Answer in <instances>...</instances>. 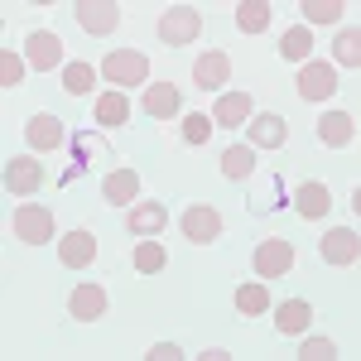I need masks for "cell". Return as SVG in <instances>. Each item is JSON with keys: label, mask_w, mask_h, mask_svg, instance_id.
I'll return each mask as SVG.
<instances>
[{"label": "cell", "mask_w": 361, "mask_h": 361, "mask_svg": "<svg viewBox=\"0 0 361 361\" xmlns=\"http://www.w3.org/2000/svg\"><path fill=\"white\" fill-rule=\"evenodd\" d=\"M197 34H202V15H197L193 5H173V10H164V20H159V39H164L169 49L193 44Z\"/></svg>", "instance_id": "cell-1"}, {"label": "cell", "mask_w": 361, "mask_h": 361, "mask_svg": "<svg viewBox=\"0 0 361 361\" xmlns=\"http://www.w3.org/2000/svg\"><path fill=\"white\" fill-rule=\"evenodd\" d=\"M102 73H106V82H121V87H145V78H149V58L135 54V49H116V54H106Z\"/></svg>", "instance_id": "cell-2"}, {"label": "cell", "mask_w": 361, "mask_h": 361, "mask_svg": "<svg viewBox=\"0 0 361 361\" xmlns=\"http://www.w3.org/2000/svg\"><path fill=\"white\" fill-rule=\"evenodd\" d=\"M183 236L197 241V246H212V241H222V212L217 207H207V202H193V207H183Z\"/></svg>", "instance_id": "cell-3"}, {"label": "cell", "mask_w": 361, "mask_h": 361, "mask_svg": "<svg viewBox=\"0 0 361 361\" xmlns=\"http://www.w3.org/2000/svg\"><path fill=\"white\" fill-rule=\"evenodd\" d=\"M299 97L304 102H328V97H337V68L333 63L308 58L304 68H299Z\"/></svg>", "instance_id": "cell-4"}, {"label": "cell", "mask_w": 361, "mask_h": 361, "mask_svg": "<svg viewBox=\"0 0 361 361\" xmlns=\"http://www.w3.org/2000/svg\"><path fill=\"white\" fill-rule=\"evenodd\" d=\"M15 236H20L25 246H44V241H54V212L39 207V202H25V207L15 212Z\"/></svg>", "instance_id": "cell-5"}, {"label": "cell", "mask_w": 361, "mask_h": 361, "mask_svg": "<svg viewBox=\"0 0 361 361\" xmlns=\"http://www.w3.org/2000/svg\"><path fill=\"white\" fill-rule=\"evenodd\" d=\"M25 63L34 73H44V68H63V39H58L54 29H34L25 39Z\"/></svg>", "instance_id": "cell-6"}, {"label": "cell", "mask_w": 361, "mask_h": 361, "mask_svg": "<svg viewBox=\"0 0 361 361\" xmlns=\"http://www.w3.org/2000/svg\"><path fill=\"white\" fill-rule=\"evenodd\" d=\"M255 270H260V279H279V275H289L294 270V246L289 241H279V236H270V241H260L255 246Z\"/></svg>", "instance_id": "cell-7"}, {"label": "cell", "mask_w": 361, "mask_h": 361, "mask_svg": "<svg viewBox=\"0 0 361 361\" xmlns=\"http://www.w3.org/2000/svg\"><path fill=\"white\" fill-rule=\"evenodd\" d=\"M78 25H82L87 34H97V39H106V34L121 29V10H116L111 0H82V5H78Z\"/></svg>", "instance_id": "cell-8"}, {"label": "cell", "mask_w": 361, "mask_h": 361, "mask_svg": "<svg viewBox=\"0 0 361 361\" xmlns=\"http://www.w3.org/2000/svg\"><path fill=\"white\" fill-rule=\"evenodd\" d=\"M106 289L102 284H78L73 294H68V313L78 318V323H97V318H106Z\"/></svg>", "instance_id": "cell-9"}, {"label": "cell", "mask_w": 361, "mask_h": 361, "mask_svg": "<svg viewBox=\"0 0 361 361\" xmlns=\"http://www.w3.org/2000/svg\"><path fill=\"white\" fill-rule=\"evenodd\" d=\"M226 78H231V58H226L222 49H207V54L193 63V82L202 87V92H222Z\"/></svg>", "instance_id": "cell-10"}, {"label": "cell", "mask_w": 361, "mask_h": 361, "mask_svg": "<svg viewBox=\"0 0 361 361\" xmlns=\"http://www.w3.org/2000/svg\"><path fill=\"white\" fill-rule=\"evenodd\" d=\"M58 260H63L68 270H87V265L97 260V236H92V231H68V236L58 241Z\"/></svg>", "instance_id": "cell-11"}, {"label": "cell", "mask_w": 361, "mask_h": 361, "mask_svg": "<svg viewBox=\"0 0 361 361\" xmlns=\"http://www.w3.org/2000/svg\"><path fill=\"white\" fill-rule=\"evenodd\" d=\"M318 250H323V260L328 265H357V231L352 226H333L323 241H318Z\"/></svg>", "instance_id": "cell-12"}, {"label": "cell", "mask_w": 361, "mask_h": 361, "mask_svg": "<svg viewBox=\"0 0 361 361\" xmlns=\"http://www.w3.org/2000/svg\"><path fill=\"white\" fill-rule=\"evenodd\" d=\"M39 183H44V164H39V159L20 154V159H10V164H5V188H10V193L29 197Z\"/></svg>", "instance_id": "cell-13"}, {"label": "cell", "mask_w": 361, "mask_h": 361, "mask_svg": "<svg viewBox=\"0 0 361 361\" xmlns=\"http://www.w3.org/2000/svg\"><path fill=\"white\" fill-rule=\"evenodd\" d=\"M246 130H250V149H255V145H260V149H279V145L289 140V126H284L279 116H270V111L250 116Z\"/></svg>", "instance_id": "cell-14"}, {"label": "cell", "mask_w": 361, "mask_h": 361, "mask_svg": "<svg viewBox=\"0 0 361 361\" xmlns=\"http://www.w3.org/2000/svg\"><path fill=\"white\" fill-rule=\"evenodd\" d=\"M294 207H299V217H328V207H333L328 183H318V178L299 183V188H294Z\"/></svg>", "instance_id": "cell-15"}, {"label": "cell", "mask_w": 361, "mask_h": 361, "mask_svg": "<svg viewBox=\"0 0 361 361\" xmlns=\"http://www.w3.org/2000/svg\"><path fill=\"white\" fill-rule=\"evenodd\" d=\"M178 106H183V97H178V87H173V82L145 87V111L154 116V121H173V116H178Z\"/></svg>", "instance_id": "cell-16"}, {"label": "cell", "mask_w": 361, "mask_h": 361, "mask_svg": "<svg viewBox=\"0 0 361 361\" xmlns=\"http://www.w3.org/2000/svg\"><path fill=\"white\" fill-rule=\"evenodd\" d=\"M102 197H106L111 207H126V202H135V197H140V173H135V169H116V173H106V183H102Z\"/></svg>", "instance_id": "cell-17"}, {"label": "cell", "mask_w": 361, "mask_h": 361, "mask_svg": "<svg viewBox=\"0 0 361 361\" xmlns=\"http://www.w3.org/2000/svg\"><path fill=\"white\" fill-rule=\"evenodd\" d=\"M25 140L34 145V149H58L63 145V121L58 116H29V126H25Z\"/></svg>", "instance_id": "cell-18"}, {"label": "cell", "mask_w": 361, "mask_h": 361, "mask_svg": "<svg viewBox=\"0 0 361 361\" xmlns=\"http://www.w3.org/2000/svg\"><path fill=\"white\" fill-rule=\"evenodd\" d=\"M313 323V304L308 299H289V304H279V313H275V328L284 337H299Z\"/></svg>", "instance_id": "cell-19"}, {"label": "cell", "mask_w": 361, "mask_h": 361, "mask_svg": "<svg viewBox=\"0 0 361 361\" xmlns=\"http://www.w3.org/2000/svg\"><path fill=\"white\" fill-rule=\"evenodd\" d=\"M352 130H357V126H352V116H347V111H323V116H318V140L333 145V149L352 145Z\"/></svg>", "instance_id": "cell-20"}, {"label": "cell", "mask_w": 361, "mask_h": 361, "mask_svg": "<svg viewBox=\"0 0 361 361\" xmlns=\"http://www.w3.org/2000/svg\"><path fill=\"white\" fill-rule=\"evenodd\" d=\"M92 116H97V126H126L130 121V97L126 92H102Z\"/></svg>", "instance_id": "cell-21"}, {"label": "cell", "mask_w": 361, "mask_h": 361, "mask_svg": "<svg viewBox=\"0 0 361 361\" xmlns=\"http://www.w3.org/2000/svg\"><path fill=\"white\" fill-rule=\"evenodd\" d=\"M164 222H169L164 202H135V207H130V217H126V226H130L135 236H154Z\"/></svg>", "instance_id": "cell-22"}, {"label": "cell", "mask_w": 361, "mask_h": 361, "mask_svg": "<svg viewBox=\"0 0 361 361\" xmlns=\"http://www.w3.org/2000/svg\"><path fill=\"white\" fill-rule=\"evenodd\" d=\"M212 121L226 126V130H231V126H246V121H250V97H246V92H222V102H217Z\"/></svg>", "instance_id": "cell-23"}, {"label": "cell", "mask_w": 361, "mask_h": 361, "mask_svg": "<svg viewBox=\"0 0 361 361\" xmlns=\"http://www.w3.org/2000/svg\"><path fill=\"white\" fill-rule=\"evenodd\" d=\"M265 25H270V5L265 0H241L236 5V29L241 34H265Z\"/></svg>", "instance_id": "cell-24"}, {"label": "cell", "mask_w": 361, "mask_h": 361, "mask_svg": "<svg viewBox=\"0 0 361 361\" xmlns=\"http://www.w3.org/2000/svg\"><path fill=\"white\" fill-rule=\"evenodd\" d=\"M97 73H102L97 63H68V68H63V87H68L73 97H87V92L97 87Z\"/></svg>", "instance_id": "cell-25"}, {"label": "cell", "mask_w": 361, "mask_h": 361, "mask_svg": "<svg viewBox=\"0 0 361 361\" xmlns=\"http://www.w3.org/2000/svg\"><path fill=\"white\" fill-rule=\"evenodd\" d=\"M279 54L289 58V63H308V54H313V29H289L284 39H279Z\"/></svg>", "instance_id": "cell-26"}, {"label": "cell", "mask_w": 361, "mask_h": 361, "mask_svg": "<svg viewBox=\"0 0 361 361\" xmlns=\"http://www.w3.org/2000/svg\"><path fill=\"white\" fill-rule=\"evenodd\" d=\"M333 68H361V29H337V63Z\"/></svg>", "instance_id": "cell-27"}, {"label": "cell", "mask_w": 361, "mask_h": 361, "mask_svg": "<svg viewBox=\"0 0 361 361\" xmlns=\"http://www.w3.org/2000/svg\"><path fill=\"white\" fill-rule=\"evenodd\" d=\"M250 169H255V149H250V145H231V149L222 154V173L226 178H246Z\"/></svg>", "instance_id": "cell-28"}, {"label": "cell", "mask_w": 361, "mask_h": 361, "mask_svg": "<svg viewBox=\"0 0 361 361\" xmlns=\"http://www.w3.org/2000/svg\"><path fill=\"white\" fill-rule=\"evenodd\" d=\"M130 260H135V270H140V275H159L169 255H164V246H159V241H140Z\"/></svg>", "instance_id": "cell-29"}, {"label": "cell", "mask_w": 361, "mask_h": 361, "mask_svg": "<svg viewBox=\"0 0 361 361\" xmlns=\"http://www.w3.org/2000/svg\"><path fill=\"white\" fill-rule=\"evenodd\" d=\"M236 308H241L246 318H260V313L270 308V294H265V284H241V289H236Z\"/></svg>", "instance_id": "cell-30"}, {"label": "cell", "mask_w": 361, "mask_h": 361, "mask_svg": "<svg viewBox=\"0 0 361 361\" xmlns=\"http://www.w3.org/2000/svg\"><path fill=\"white\" fill-rule=\"evenodd\" d=\"M304 20L308 25H337L342 20V0H304Z\"/></svg>", "instance_id": "cell-31"}, {"label": "cell", "mask_w": 361, "mask_h": 361, "mask_svg": "<svg viewBox=\"0 0 361 361\" xmlns=\"http://www.w3.org/2000/svg\"><path fill=\"white\" fill-rule=\"evenodd\" d=\"M207 135H212V116H202V111L183 116V140L188 145H207Z\"/></svg>", "instance_id": "cell-32"}, {"label": "cell", "mask_w": 361, "mask_h": 361, "mask_svg": "<svg viewBox=\"0 0 361 361\" xmlns=\"http://www.w3.org/2000/svg\"><path fill=\"white\" fill-rule=\"evenodd\" d=\"M25 54H0V82L5 87H15V82H25Z\"/></svg>", "instance_id": "cell-33"}, {"label": "cell", "mask_w": 361, "mask_h": 361, "mask_svg": "<svg viewBox=\"0 0 361 361\" xmlns=\"http://www.w3.org/2000/svg\"><path fill=\"white\" fill-rule=\"evenodd\" d=\"M299 361H337V342L313 337V342H304V347H299Z\"/></svg>", "instance_id": "cell-34"}, {"label": "cell", "mask_w": 361, "mask_h": 361, "mask_svg": "<svg viewBox=\"0 0 361 361\" xmlns=\"http://www.w3.org/2000/svg\"><path fill=\"white\" fill-rule=\"evenodd\" d=\"M183 352L173 347V342H159V347H149V361H178Z\"/></svg>", "instance_id": "cell-35"}]
</instances>
